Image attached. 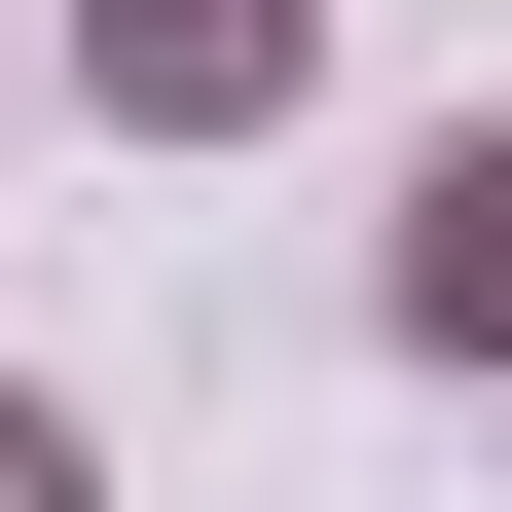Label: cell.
Returning <instances> with one entry per match:
<instances>
[{
  "mask_svg": "<svg viewBox=\"0 0 512 512\" xmlns=\"http://www.w3.org/2000/svg\"><path fill=\"white\" fill-rule=\"evenodd\" d=\"M0 512H110V476H74V403H0Z\"/></svg>",
  "mask_w": 512,
  "mask_h": 512,
  "instance_id": "obj_3",
  "label": "cell"
},
{
  "mask_svg": "<svg viewBox=\"0 0 512 512\" xmlns=\"http://www.w3.org/2000/svg\"><path fill=\"white\" fill-rule=\"evenodd\" d=\"M293 74H330V0H74V110H147V147H256Z\"/></svg>",
  "mask_w": 512,
  "mask_h": 512,
  "instance_id": "obj_1",
  "label": "cell"
},
{
  "mask_svg": "<svg viewBox=\"0 0 512 512\" xmlns=\"http://www.w3.org/2000/svg\"><path fill=\"white\" fill-rule=\"evenodd\" d=\"M366 330H403V366H512V110H439V147H403V220H366Z\"/></svg>",
  "mask_w": 512,
  "mask_h": 512,
  "instance_id": "obj_2",
  "label": "cell"
}]
</instances>
